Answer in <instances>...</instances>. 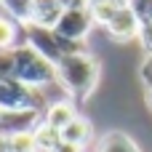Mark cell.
Instances as JSON below:
<instances>
[{"instance_id": "16", "label": "cell", "mask_w": 152, "mask_h": 152, "mask_svg": "<svg viewBox=\"0 0 152 152\" xmlns=\"http://www.w3.org/2000/svg\"><path fill=\"white\" fill-rule=\"evenodd\" d=\"M139 77H142V83H144V88L152 91V53L144 56V61H142V67H139Z\"/></svg>"}, {"instance_id": "1", "label": "cell", "mask_w": 152, "mask_h": 152, "mask_svg": "<svg viewBox=\"0 0 152 152\" xmlns=\"http://www.w3.org/2000/svg\"><path fill=\"white\" fill-rule=\"evenodd\" d=\"M56 75H59V86L67 91L69 102H86L94 94V88L99 86L102 67L88 51H77V53L64 56L56 64Z\"/></svg>"}, {"instance_id": "19", "label": "cell", "mask_w": 152, "mask_h": 152, "mask_svg": "<svg viewBox=\"0 0 152 152\" xmlns=\"http://www.w3.org/2000/svg\"><path fill=\"white\" fill-rule=\"evenodd\" d=\"M53 152H83V147H77V144H67V142H61L59 147Z\"/></svg>"}, {"instance_id": "9", "label": "cell", "mask_w": 152, "mask_h": 152, "mask_svg": "<svg viewBox=\"0 0 152 152\" xmlns=\"http://www.w3.org/2000/svg\"><path fill=\"white\" fill-rule=\"evenodd\" d=\"M75 118H77V110H75L72 102H51L48 110L43 112V123L51 126V128H56V131H61L64 126H69Z\"/></svg>"}, {"instance_id": "10", "label": "cell", "mask_w": 152, "mask_h": 152, "mask_svg": "<svg viewBox=\"0 0 152 152\" xmlns=\"http://www.w3.org/2000/svg\"><path fill=\"white\" fill-rule=\"evenodd\" d=\"M96 152H142V147L126 131H107V134H102Z\"/></svg>"}, {"instance_id": "8", "label": "cell", "mask_w": 152, "mask_h": 152, "mask_svg": "<svg viewBox=\"0 0 152 152\" xmlns=\"http://www.w3.org/2000/svg\"><path fill=\"white\" fill-rule=\"evenodd\" d=\"M64 11H67L64 0H32V19H29V24L53 29Z\"/></svg>"}, {"instance_id": "18", "label": "cell", "mask_w": 152, "mask_h": 152, "mask_svg": "<svg viewBox=\"0 0 152 152\" xmlns=\"http://www.w3.org/2000/svg\"><path fill=\"white\" fill-rule=\"evenodd\" d=\"M64 5H67V11L69 8H91V0H64Z\"/></svg>"}, {"instance_id": "3", "label": "cell", "mask_w": 152, "mask_h": 152, "mask_svg": "<svg viewBox=\"0 0 152 152\" xmlns=\"http://www.w3.org/2000/svg\"><path fill=\"white\" fill-rule=\"evenodd\" d=\"M45 110H48V102H45L40 88H29L16 77L0 83V112H11V115H16V112H40L43 115Z\"/></svg>"}, {"instance_id": "17", "label": "cell", "mask_w": 152, "mask_h": 152, "mask_svg": "<svg viewBox=\"0 0 152 152\" xmlns=\"http://www.w3.org/2000/svg\"><path fill=\"white\" fill-rule=\"evenodd\" d=\"M139 40H142L144 51L152 53V21H150V24H142V29H139Z\"/></svg>"}, {"instance_id": "14", "label": "cell", "mask_w": 152, "mask_h": 152, "mask_svg": "<svg viewBox=\"0 0 152 152\" xmlns=\"http://www.w3.org/2000/svg\"><path fill=\"white\" fill-rule=\"evenodd\" d=\"M131 11L136 13V19L142 24H150L152 21V0H128Z\"/></svg>"}, {"instance_id": "15", "label": "cell", "mask_w": 152, "mask_h": 152, "mask_svg": "<svg viewBox=\"0 0 152 152\" xmlns=\"http://www.w3.org/2000/svg\"><path fill=\"white\" fill-rule=\"evenodd\" d=\"M13 77V51H0V83Z\"/></svg>"}, {"instance_id": "11", "label": "cell", "mask_w": 152, "mask_h": 152, "mask_svg": "<svg viewBox=\"0 0 152 152\" xmlns=\"http://www.w3.org/2000/svg\"><path fill=\"white\" fill-rule=\"evenodd\" d=\"M59 134H61V142H67V144H77V147H86V144L91 142V136H94V128H91L88 118L77 115V118H75L69 126H64Z\"/></svg>"}, {"instance_id": "2", "label": "cell", "mask_w": 152, "mask_h": 152, "mask_svg": "<svg viewBox=\"0 0 152 152\" xmlns=\"http://www.w3.org/2000/svg\"><path fill=\"white\" fill-rule=\"evenodd\" d=\"M13 77L21 80L29 88H43L48 83H56V64H51L45 56H40L35 48L24 45L13 51Z\"/></svg>"}, {"instance_id": "4", "label": "cell", "mask_w": 152, "mask_h": 152, "mask_svg": "<svg viewBox=\"0 0 152 152\" xmlns=\"http://www.w3.org/2000/svg\"><path fill=\"white\" fill-rule=\"evenodd\" d=\"M27 45L35 48L40 56H45L51 64H59V61H61L64 56H69V53L86 51L83 43L64 40L56 29H51V27H37V24H27Z\"/></svg>"}, {"instance_id": "21", "label": "cell", "mask_w": 152, "mask_h": 152, "mask_svg": "<svg viewBox=\"0 0 152 152\" xmlns=\"http://www.w3.org/2000/svg\"><path fill=\"white\" fill-rule=\"evenodd\" d=\"M0 118H3V112H0Z\"/></svg>"}, {"instance_id": "6", "label": "cell", "mask_w": 152, "mask_h": 152, "mask_svg": "<svg viewBox=\"0 0 152 152\" xmlns=\"http://www.w3.org/2000/svg\"><path fill=\"white\" fill-rule=\"evenodd\" d=\"M104 29L110 32V37L112 40H120V43H126V40H134V37H139V29H142V21L136 19V13L131 11V5H126V8H120L107 24H104Z\"/></svg>"}, {"instance_id": "20", "label": "cell", "mask_w": 152, "mask_h": 152, "mask_svg": "<svg viewBox=\"0 0 152 152\" xmlns=\"http://www.w3.org/2000/svg\"><path fill=\"white\" fill-rule=\"evenodd\" d=\"M147 102H150V110H152V91H147Z\"/></svg>"}, {"instance_id": "13", "label": "cell", "mask_w": 152, "mask_h": 152, "mask_svg": "<svg viewBox=\"0 0 152 152\" xmlns=\"http://www.w3.org/2000/svg\"><path fill=\"white\" fill-rule=\"evenodd\" d=\"M0 5L5 8V13H11L21 24H29V19H32V0H0Z\"/></svg>"}, {"instance_id": "5", "label": "cell", "mask_w": 152, "mask_h": 152, "mask_svg": "<svg viewBox=\"0 0 152 152\" xmlns=\"http://www.w3.org/2000/svg\"><path fill=\"white\" fill-rule=\"evenodd\" d=\"M94 24H96V19H94L91 8H69V11L61 13V19H59V24H56L53 29H56L64 40L83 43L86 35L94 29Z\"/></svg>"}, {"instance_id": "7", "label": "cell", "mask_w": 152, "mask_h": 152, "mask_svg": "<svg viewBox=\"0 0 152 152\" xmlns=\"http://www.w3.org/2000/svg\"><path fill=\"white\" fill-rule=\"evenodd\" d=\"M27 45V24L0 11V51H16Z\"/></svg>"}, {"instance_id": "12", "label": "cell", "mask_w": 152, "mask_h": 152, "mask_svg": "<svg viewBox=\"0 0 152 152\" xmlns=\"http://www.w3.org/2000/svg\"><path fill=\"white\" fill-rule=\"evenodd\" d=\"M35 144H37V152H53L59 144H61V134H59L56 128L40 123L37 131H35Z\"/></svg>"}]
</instances>
